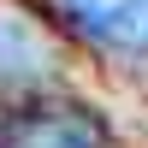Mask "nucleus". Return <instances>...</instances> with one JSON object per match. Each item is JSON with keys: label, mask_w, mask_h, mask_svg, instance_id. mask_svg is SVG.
I'll list each match as a JSON object with an SVG mask.
<instances>
[{"label": "nucleus", "mask_w": 148, "mask_h": 148, "mask_svg": "<svg viewBox=\"0 0 148 148\" xmlns=\"http://www.w3.org/2000/svg\"><path fill=\"white\" fill-rule=\"evenodd\" d=\"M59 6L77 18V30L113 47H130V53L148 47V0H59Z\"/></svg>", "instance_id": "f03ea898"}, {"label": "nucleus", "mask_w": 148, "mask_h": 148, "mask_svg": "<svg viewBox=\"0 0 148 148\" xmlns=\"http://www.w3.org/2000/svg\"><path fill=\"white\" fill-rule=\"evenodd\" d=\"M53 65V53H47V42L30 30L24 18H12V12H0V77H42V71Z\"/></svg>", "instance_id": "7ed1b4c3"}, {"label": "nucleus", "mask_w": 148, "mask_h": 148, "mask_svg": "<svg viewBox=\"0 0 148 148\" xmlns=\"http://www.w3.org/2000/svg\"><path fill=\"white\" fill-rule=\"evenodd\" d=\"M107 130L89 107H24L0 119V148H101Z\"/></svg>", "instance_id": "f257e3e1"}]
</instances>
